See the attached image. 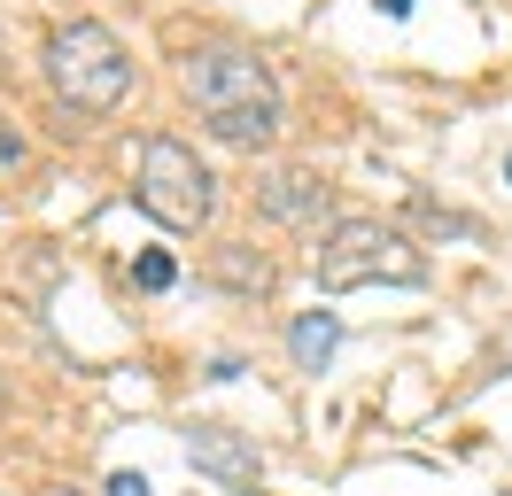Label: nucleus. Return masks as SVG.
Here are the masks:
<instances>
[{
  "instance_id": "obj_2",
  "label": "nucleus",
  "mask_w": 512,
  "mask_h": 496,
  "mask_svg": "<svg viewBox=\"0 0 512 496\" xmlns=\"http://www.w3.org/2000/svg\"><path fill=\"white\" fill-rule=\"evenodd\" d=\"M311 272L326 295H350V287H419L427 279V248L388 225V217H334L326 241L311 248Z\"/></svg>"
},
{
  "instance_id": "obj_10",
  "label": "nucleus",
  "mask_w": 512,
  "mask_h": 496,
  "mask_svg": "<svg viewBox=\"0 0 512 496\" xmlns=\"http://www.w3.org/2000/svg\"><path fill=\"white\" fill-rule=\"evenodd\" d=\"M132 279H140V287H148V295H163V287H171V279H179V264H171V256H163V248H148V256H140V264H132Z\"/></svg>"
},
{
  "instance_id": "obj_12",
  "label": "nucleus",
  "mask_w": 512,
  "mask_h": 496,
  "mask_svg": "<svg viewBox=\"0 0 512 496\" xmlns=\"http://www.w3.org/2000/svg\"><path fill=\"white\" fill-rule=\"evenodd\" d=\"M109 496H148V481L140 473H109Z\"/></svg>"
},
{
  "instance_id": "obj_5",
  "label": "nucleus",
  "mask_w": 512,
  "mask_h": 496,
  "mask_svg": "<svg viewBox=\"0 0 512 496\" xmlns=\"http://www.w3.org/2000/svg\"><path fill=\"white\" fill-rule=\"evenodd\" d=\"M256 210L272 217V225H319L326 217V179L319 171H303V163H272V171H256Z\"/></svg>"
},
{
  "instance_id": "obj_9",
  "label": "nucleus",
  "mask_w": 512,
  "mask_h": 496,
  "mask_svg": "<svg viewBox=\"0 0 512 496\" xmlns=\"http://www.w3.org/2000/svg\"><path fill=\"white\" fill-rule=\"evenodd\" d=\"M210 272H218L233 295H264V287H272V264H264L256 248H241V241H218V248H210Z\"/></svg>"
},
{
  "instance_id": "obj_6",
  "label": "nucleus",
  "mask_w": 512,
  "mask_h": 496,
  "mask_svg": "<svg viewBox=\"0 0 512 496\" xmlns=\"http://www.w3.org/2000/svg\"><path fill=\"white\" fill-rule=\"evenodd\" d=\"M187 465H194V473H210V481H233V489H249L264 458H256V434L218 427V419H194V427H187Z\"/></svg>"
},
{
  "instance_id": "obj_8",
  "label": "nucleus",
  "mask_w": 512,
  "mask_h": 496,
  "mask_svg": "<svg viewBox=\"0 0 512 496\" xmlns=\"http://www.w3.org/2000/svg\"><path fill=\"white\" fill-rule=\"evenodd\" d=\"M202 124H210V140H225V148H264L280 132V101H249V109H225V117H202Z\"/></svg>"
},
{
  "instance_id": "obj_11",
  "label": "nucleus",
  "mask_w": 512,
  "mask_h": 496,
  "mask_svg": "<svg viewBox=\"0 0 512 496\" xmlns=\"http://www.w3.org/2000/svg\"><path fill=\"white\" fill-rule=\"evenodd\" d=\"M24 155H32V148H24V132L0 117V179H8V171H24Z\"/></svg>"
},
{
  "instance_id": "obj_7",
  "label": "nucleus",
  "mask_w": 512,
  "mask_h": 496,
  "mask_svg": "<svg viewBox=\"0 0 512 496\" xmlns=\"http://www.w3.org/2000/svg\"><path fill=\"white\" fill-rule=\"evenodd\" d=\"M342 349V318L334 310H303L288 326V357H295V372H326V357Z\"/></svg>"
},
{
  "instance_id": "obj_3",
  "label": "nucleus",
  "mask_w": 512,
  "mask_h": 496,
  "mask_svg": "<svg viewBox=\"0 0 512 496\" xmlns=\"http://www.w3.org/2000/svg\"><path fill=\"white\" fill-rule=\"evenodd\" d=\"M132 202L156 217V225H171V233H202V225H210V210H218V171H210L187 140L156 132V140H140Z\"/></svg>"
},
{
  "instance_id": "obj_13",
  "label": "nucleus",
  "mask_w": 512,
  "mask_h": 496,
  "mask_svg": "<svg viewBox=\"0 0 512 496\" xmlns=\"http://www.w3.org/2000/svg\"><path fill=\"white\" fill-rule=\"evenodd\" d=\"M32 496H78V489H63V481H39V489Z\"/></svg>"
},
{
  "instance_id": "obj_15",
  "label": "nucleus",
  "mask_w": 512,
  "mask_h": 496,
  "mask_svg": "<svg viewBox=\"0 0 512 496\" xmlns=\"http://www.w3.org/2000/svg\"><path fill=\"white\" fill-rule=\"evenodd\" d=\"M505 179H512V155H505Z\"/></svg>"
},
{
  "instance_id": "obj_4",
  "label": "nucleus",
  "mask_w": 512,
  "mask_h": 496,
  "mask_svg": "<svg viewBox=\"0 0 512 496\" xmlns=\"http://www.w3.org/2000/svg\"><path fill=\"white\" fill-rule=\"evenodd\" d=\"M179 78H187V101L202 109V117H225V109H249V101H280V86H272L264 55L233 47V39H210V47H194Z\"/></svg>"
},
{
  "instance_id": "obj_14",
  "label": "nucleus",
  "mask_w": 512,
  "mask_h": 496,
  "mask_svg": "<svg viewBox=\"0 0 512 496\" xmlns=\"http://www.w3.org/2000/svg\"><path fill=\"white\" fill-rule=\"evenodd\" d=\"M381 8H388V16H412V0H381Z\"/></svg>"
},
{
  "instance_id": "obj_1",
  "label": "nucleus",
  "mask_w": 512,
  "mask_h": 496,
  "mask_svg": "<svg viewBox=\"0 0 512 496\" xmlns=\"http://www.w3.org/2000/svg\"><path fill=\"white\" fill-rule=\"evenodd\" d=\"M39 70H47L55 101H63V109H78V117H109V109H125V93H132V55H125V39H117L109 24H94V16H70V24L47 31Z\"/></svg>"
}]
</instances>
